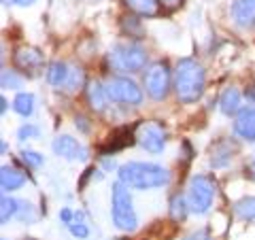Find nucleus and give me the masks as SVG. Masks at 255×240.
I'll use <instances>...</instances> for the list:
<instances>
[{"instance_id": "obj_34", "label": "nucleus", "mask_w": 255, "mask_h": 240, "mask_svg": "<svg viewBox=\"0 0 255 240\" xmlns=\"http://www.w3.org/2000/svg\"><path fill=\"white\" fill-rule=\"evenodd\" d=\"M23 240H34V238H23Z\"/></svg>"}, {"instance_id": "obj_22", "label": "nucleus", "mask_w": 255, "mask_h": 240, "mask_svg": "<svg viewBox=\"0 0 255 240\" xmlns=\"http://www.w3.org/2000/svg\"><path fill=\"white\" fill-rule=\"evenodd\" d=\"M234 213L245 221H253L255 219V198L249 196V198L238 200V202L234 204Z\"/></svg>"}, {"instance_id": "obj_12", "label": "nucleus", "mask_w": 255, "mask_h": 240, "mask_svg": "<svg viewBox=\"0 0 255 240\" xmlns=\"http://www.w3.org/2000/svg\"><path fill=\"white\" fill-rule=\"evenodd\" d=\"M232 17L241 28H253L255 26V0H234Z\"/></svg>"}, {"instance_id": "obj_24", "label": "nucleus", "mask_w": 255, "mask_h": 240, "mask_svg": "<svg viewBox=\"0 0 255 240\" xmlns=\"http://www.w3.org/2000/svg\"><path fill=\"white\" fill-rule=\"evenodd\" d=\"M68 230H70V234H73L75 238H79V240H85L87 236H90V228H87L83 221H73L68 226Z\"/></svg>"}, {"instance_id": "obj_1", "label": "nucleus", "mask_w": 255, "mask_h": 240, "mask_svg": "<svg viewBox=\"0 0 255 240\" xmlns=\"http://www.w3.org/2000/svg\"><path fill=\"white\" fill-rule=\"evenodd\" d=\"M119 181L132 189H155L170 181V172L159 164L149 162H128L119 166Z\"/></svg>"}, {"instance_id": "obj_6", "label": "nucleus", "mask_w": 255, "mask_h": 240, "mask_svg": "<svg viewBox=\"0 0 255 240\" xmlns=\"http://www.w3.org/2000/svg\"><path fill=\"white\" fill-rule=\"evenodd\" d=\"M109 100L119 102V105H128V107H136L142 102V90L128 77H111L105 83Z\"/></svg>"}, {"instance_id": "obj_3", "label": "nucleus", "mask_w": 255, "mask_h": 240, "mask_svg": "<svg viewBox=\"0 0 255 240\" xmlns=\"http://www.w3.org/2000/svg\"><path fill=\"white\" fill-rule=\"evenodd\" d=\"M111 215H113L115 228L122 232H134L138 226L136 211L132 206V196L122 181L113 183L111 187Z\"/></svg>"}, {"instance_id": "obj_32", "label": "nucleus", "mask_w": 255, "mask_h": 240, "mask_svg": "<svg viewBox=\"0 0 255 240\" xmlns=\"http://www.w3.org/2000/svg\"><path fill=\"white\" fill-rule=\"evenodd\" d=\"M6 111V98H0V113H4Z\"/></svg>"}, {"instance_id": "obj_19", "label": "nucleus", "mask_w": 255, "mask_h": 240, "mask_svg": "<svg viewBox=\"0 0 255 240\" xmlns=\"http://www.w3.org/2000/svg\"><path fill=\"white\" fill-rule=\"evenodd\" d=\"M13 109H15V113L17 115L30 117L32 111H34V96H32L30 92H19L17 96H15V100H13Z\"/></svg>"}, {"instance_id": "obj_31", "label": "nucleus", "mask_w": 255, "mask_h": 240, "mask_svg": "<svg viewBox=\"0 0 255 240\" xmlns=\"http://www.w3.org/2000/svg\"><path fill=\"white\" fill-rule=\"evenodd\" d=\"M13 2L19 6H30V4H34V0H13Z\"/></svg>"}, {"instance_id": "obj_23", "label": "nucleus", "mask_w": 255, "mask_h": 240, "mask_svg": "<svg viewBox=\"0 0 255 240\" xmlns=\"http://www.w3.org/2000/svg\"><path fill=\"white\" fill-rule=\"evenodd\" d=\"M187 213H189V204H187V198H183V196H172L170 198V217L174 221H183L187 217Z\"/></svg>"}, {"instance_id": "obj_10", "label": "nucleus", "mask_w": 255, "mask_h": 240, "mask_svg": "<svg viewBox=\"0 0 255 240\" xmlns=\"http://www.w3.org/2000/svg\"><path fill=\"white\" fill-rule=\"evenodd\" d=\"M51 149H53L55 155H60L64 159H79V162H85V159H87L85 147L77 138H73V136H66V134L58 136V138L53 140Z\"/></svg>"}, {"instance_id": "obj_11", "label": "nucleus", "mask_w": 255, "mask_h": 240, "mask_svg": "<svg viewBox=\"0 0 255 240\" xmlns=\"http://www.w3.org/2000/svg\"><path fill=\"white\" fill-rule=\"evenodd\" d=\"M234 132L245 140H255V107L243 109L234 119Z\"/></svg>"}, {"instance_id": "obj_8", "label": "nucleus", "mask_w": 255, "mask_h": 240, "mask_svg": "<svg viewBox=\"0 0 255 240\" xmlns=\"http://www.w3.org/2000/svg\"><path fill=\"white\" fill-rule=\"evenodd\" d=\"M138 145L149 153H162L166 147V132L157 123H142L136 134Z\"/></svg>"}, {"instance_id": "obj_29", "label": "nucleus", "mask_w": 255, "mask_h": 240, "mask_svg": "<svg viewBox=\"0 0 255 240\" xmlns=\"http://www.w3.org/2000/svg\"><path fill=\"white\" fill-rule=\"evenodd\" d=\"M159 4H162L164 9H177V6L183 4V0H159Z\"/></svg>"}, {"instance_id": "obj_28", "label": "nucleus", "mask_w": 255, "mask_h": 240, "mask_svg": "<svg viewBox=\"0 0 255 240\" xmlns=\"http://www.w3.org/2000/svg\"><path fill=\"white\" fill-rule=\"evenodd\" d=\"M75 217H77V215H75L73 211H70V209H64V211L60 213V219H62L64 223H66V226H70V223L75 221Z\"/></svg>"}, {"instance_id": "obj_7", "label": "nucleus", "mask_w": 255, "mask_h": 240, "mask_svg": "<svg viewBox=\"0 0 255 240\" xmlns=\"http://www.w3.org/2000/svg\"><path fill=\"white\" fill-rule=\"evenodd\" d=\"M170 81H172V75L166 62H153L145 70V92L153 100H164L168 96Z\"/></svg>"}, {"instance_id": "obj_21", "label": "nucleus", "mask_w": 255, "mask_h": 240, "mask_svg": "<svg viewBox=\"0 0 255 240\" xmlns=\"http://www.w3.org/2000/svg\"><path fill=\"white\" fill-rule=\"evenodd\" d=\"M19 204L15 198H9V196H2V200H0V221H2V226H6L9 223V219H13L15 215L19 213Z\"/></svg>"}, {"instance_id": "obj_14", "label": "nucleus", "mask_w": 255, "mask_h": 240, "mask_svg": "<svg viewBox=\"0 0 255 240\" xmlns=\"http://www.w3.org/2000/svg\"><path fill=\"white\" fill-rule=\"evenodd\" d=\"M87 102L90 107L96 111V113H102L109 105V94H107V87L105 83L100 81H90L87 83Z\"/></svg>"}, {"instance_id": "obj_13", "label": "nucleus", "mask_w": 255, "mask_h": 240, "mask_svg": "<svg viewBox=\"0 0 255 240\" xmlns=\"http://www.w3.org/2000/svg\"><path fill=\"white\" fill-rule=\"evenodd\" d=\"M234 153H236V145L232 140L223 138V140L215 142V145L211 147V164L215 168L226 166V164H230V159L234 157Z\"/></svg>"}, {"instance_id": "obj_25", "label": "nucleus", "mask_w": 255, "mask_h": 240, "mask_svg": "<svg viewBox=\"0 0 255 240\" xmlns=\"http://www.w3.org/2000/svg\"><path fill=\"white\" fill-rule=\"evenodd\" d=\"M21 159H23L26 164L34 166V168L45 164V157H43L41 153H36V151H23V153H21Z\"/></svg>"}, {"instance_id": "obj_9", "label": "nucleus", "mask_w": 255, "mask_h": 240, "mask_svg": "<svg viewBox=\"0 0 255 240\" xmlns=\"http://www.w3.org/2000/svg\"><path fill=\"white\" fill-rule=\"evenodd\" d=\"M13 64L17 70H21V73L36 75L38 70L43 68L45 58H43V51L36 49V47H19L13 55Z\"/></svg>"}, {"instance_id": "obj_30", "label": "nucleus", "mask_w": 255, "mask_h": 240, "mask_svg": "<svg viewBox=\"0 0 255 240\" xmlns=\"http://www.w3.org/2000/svg\"><path fill=\"white\" fill-rule=\"evenodd\" d=\"M185 240H211V238H209V232H206V230H200V232H196V234L187 236Z\"/></svg>"}, {"instance_id": "obj_2", "label": "nucleus", "mask_w": 255, "mask_h": 240, "mask_svg": "<svg viewBox=\"0 0 255 240\" xmlns=\"http://www.w3.org/2000/svg\"><path fill=\"white\" fill-rule=\"evenodd\" d=\"M204 81L206 77L200 62L191 58H183L177 64V70H174V92H177V98L183 105H191V102L200 100V96L204 94Z\"/></svg>"}, {"instance_id": "obj_27", "label": "nucleus", "mask_w": 255, "mask_h": 240, "mask_svg": "<svg viewBox=\"0 0 255 240\" xmlns=\"http://www.w3.org/2000/svg\"><path fill=\"white\" fill-rule=\"evenodd\" d=\"M2 87H19V77H15L13 70H2Z\"/></svg>"}, {"instance_id": "obj_20", "label": "nucleus", "mask_w": 255, "mask_h": 240, "mask_svg": "<svg viewBox=\"0 0 255 240\" xmlns=\"http://www.w3.org/2000/svg\"><path fill=\"white\" fill-rule=\"evenodd\" d=\"M85 85V73L81 66H70V75L66 79V83H64L62 92L66 94H75L77 90H81V87Z\"/></svg>"}, {"instance_id": "obj_16", "label": "nucleus", "mask_w": 255, "mask_h": 240, "mask_svg": "<svg viewBox=\"0 0 255 240\" xmlns=\"http://www.w3.org/2000/svg\"><path fill=\"white\" fill-rule=\"evenodd\" d=\"M219 109H221L223 115L238 113V109H241V92H238L236 87H228V90H223L221 98H219Z\"/></svg>"}, {"instance_id": "obj_4", "label": "nucleus", "mask_w": 255, "mask_h": 240, "mask_svg": "<svg viewBox=\"0 0 255 240\" xmlns=\"http://www.w3.org/2000/svg\"><path fill=\"white\" fill-rule=\"evenodd\" d=\"M109 66L117 73H138L147 64V51L138 43H117L109 53Z\"/></svg>"}, {"instance_id": "obj_15", "label": "nucleus", "mask_w": 255, "mask_h": 240, "mask_svg": "<svg viewBox=\"0 0 255 240\" xmlns=\"http://www.w3.org/2000/svg\"><path fill=\"white\" fill-rule=\"evenodd\" d=\"M23 183H26V177H23L19 170H15L11 166L0 168V187H2L4 194L6 191H13V189H19Z\"/></svg>"}, {"instance_id": "obj_17", "label": "nucleus", "mask_w": 255, "mask_h": 240, "mask_svg": "<svg viewBox=\"0 0 255 240\" xmlns=\"http://www.w3.org/2000/svg\"><path fill=\"white\" fill-rule=\"evenodd\" d=\"M68 75H70V66L66 62H51L49 68H47V81H49L53 87H58V90L64 87Z\"/></svg>"}, {"instance_id": "obj_5", "label": "nucleus", "mask_w": 255, "mask_h": 240, "mask_svg": "<svg viewBox=\"0 0 255 240\" xmlns=\"http://www.w3.org/2000/svg\"><path fill=\"white\" fill-rule=\"evenodd\" d=\"M213 200H215V183H213V179L204 177V174H198V177H194L189 181L187 204H189L191 213L204 215L213 206Z\"/></svg>"}, {"instance_id": "obj_26", "label": "nucleus", "mask_w": 255, "mask_h": 240, "mask_svg": "<svg viewBox=\"0 0 255 240\" xmlns=\"http://www.w3.org/2000/svg\"><path fill=\"white\" fill-rule=\"evenodd\" d=\"M38 136V127L36 125H30V123H26V125H21L19 130H17V138L19 140H26V138H36Z\"/></svg>"}, {"instance_id": "obj_33", "label": "nucleus", "mask_w": 255, "mask_h": 240, "mask_svg": "<svg viewBox=\"0 0 255 240\" xmlns=\"http://www.w3.org/2000/svg\"><path fill=\"white\" fill-rule=\"evenodd\" d=\"M249 177L255 181V164H251V168H249Z\"/></svg>"}, {"instance_id": "obj_18", "label": "nucleus", "mask_w": 255, "mask_h": 240, "mask_svg": "<svg viewBox=\"0 0 255 240\" xmlns=\"http://www.w3.org/2000/svg\"><path fill=\"white\" fill-rule=\"evenodd\" d=\"M124 4L140 17H153L159 13V0H124Z\"/></svg>"}]
</instances>
